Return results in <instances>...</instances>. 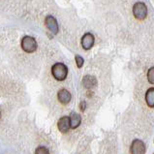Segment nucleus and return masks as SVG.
<instances>
[{"label":"nucleus","instance_id":"obj_14","mask_svg":"<svg viewBox=\"0 0 154 154\" xmlns=\"http://www.w3.org/2000/svg\"><path fill=\"white\" fill-rule=\"evenodd\" d=\"M75 59H76V64L79 68H82L83 63H85V60H83V58L81 56V55H76V57H75Z\"/></svg>","mask_w":154,"mask_h":154},{"label":"nucleus","instance_id":"obj_7","mask_svg":"<svg viewBox=\"0 0 154 154\" xmlns=\"http://www.w3.org/2000/svg\"><path fill=\"white\" fill-rule=\"evenodd\" d=\"M82 85L85 88L91 90L95 88L96 85H97V80H96L95 77L91 76V75H86L82 79Z\"/></svg>","mask_w":154,"mask_h":154},{"label":"nucleus","instance_id":"obj_15","mask_svg":"<svg viewBox=\"0 0 154 154\" xmlns=\"http://www.w3.org/2000/svg\"><path fill=\"white\" fill-rule=\"evenodd\" d=\"M81 109L82 112H85V108H86V103L85 102V101H82V102H81Z\"/></svg>","mask_w":154,"mask_h":154},{"label":"nucleus","instance_id":"obj_13","mask_svg":"<svg viewBox=\"0 0 154 154\" xmlns=\"http://www.w3.org/2000/svg\"><path fill=\"white\" fill-rule=\"evenodd\" d=\"M35 154H50V151L45 146H39L35 150Z\"/></svg>","mask_w":154,"mask_h":154},{"label":"nucleus","instance_id":"obj_9","mask_svg":"<svg viewBox=\"0 0 154 154\" xmlns=\"http://www.w3.org/2000/svg\"><path fill=\"white\" fill-rule=\"evenodd\" d=\"M57 127H58V130L61 133H67V132L71 129V126H70V118L69 116H63L61 117L60 119L57 122Z\"/></svg>","mask_w":154,"mask_h":154},{"label":"nucleus","instance_id":"obj_11","mask_svg":"<svg viewBox=\"0 0 154 154\" xmlns=\"http://www.w3.org/2000/svg\"><path fill=\"white\" fill-rule=\"evenodd\" d=\"M146 101L148 107L154 108V88H149L146 93Z\"/></svg>","mask_w":154,"mask_h":154},{"label":"nucleus","instance_id":"obj_6","mask_svg":"<svg viewBox=\"0 0 154 154\" xmlns=\"http://www.w3.org/2000/svg\"><path fill=\"white\" fill-rule=\"evenodd\" d=\"M46 26L48 27V29L52 34H57L58 33V23H57V20L55 17H54L52 16H48L46 17Z\"/></svg>","mask_w":154,"mask_h":154},{"label":"nucleus","instance_id":"obj_3","mask_svg":"<svg viewBox=\"0 0 154 154\" xmlns=\"http://www.w3.org/2000/svg\"><path fill=\"white\" fill-rule=\"evenodd\" d=\"M133 15L137 20H143L147 17V7L143 2H137L133 6Z\"/></svg>","mask_w":154,"mask_h":154},{"label":"nucleus","instance_id":"obj_2","mask_svg":"<svg viewBox=\"0 0 154 154\" xmlns=\"http://www.w3.org/2000/svg\"><path fill=\"white\" fill-rule=\"evenodd\" d=\"M37 42L36 40L31 37V36H24L21 39V49H23L25 52H28V54H31L37 50Z\"/></svg>","mask_w":154,"mask_h":154},{"label":"nucleus","instance_id":"obj_12","mask_svg":"<svg viewBox=\"0 0 154 154\" xmlns=\"http://www.w3.org/2000/svg\"><path fill=\"white\" fill-rule=\"evenodd\" d=\"M147 80L148 82L151 83V85H153L154 83V68L151 67L150 69L148 70L147 72Z\"/></svg>","mask_w":154,"mask_h":154},{"label":"nucleus","instance_id":"obj_16","mask_svg":"<svg viewBox=\"0 0 154 154\" xmlns=\"http://www.w3.org/2000/svg\"><path fill=\"white\" fill-rule=\"evenodd\" d=\"M0 118H1V111H0Z\"/></svg>","mask_w":154,"mask_h":154},{"label":"nucleus","instance_id":"obj_4","mask_svg":"<svg viewBox=\"0 0 154 154\" xmlns=\"http://www.w3.org/2000/svg\"><path fill=\"white\" fill-rule=\"evenodd\" d=\"M82 47L83 50L85 51H89L92 49V47L94 46L95 44V39L94 36L91 33H85L82 38Z\"/></svg>","mask_w":154,"mask_h":154},{"label":"nucleus","instance_id":"obj_1","mask_svg":"<svg viewBox=\"0 0 154 154\" xmlns=\"http://www.w3.org/2000/svg\"><path fill=\"white\" fill-rule=\"evenodd\" d=\"M51 74L55 80L62 82L65 80L68 75V68L65 64L61 63V62L55 63L51 67Z\"/></svg>","mask_w":154,"mask_h":154},{"label":"nucleus","instance_id":"obj_8","mask_svg":"<svg viewBox=\"0 0 154 154\" xmlns=\"http://www.w3.org/2000/svg\"><path fill=\"white\" fill-rule=\"evenodd\" d=\"M57 99L62 105H67L71 102L72 95L67 89H60L57 93Z\"/></svg>","mask_w":154,"mask_h":154},{"label":"nucleus","instance_id":"obj_10","mask_svg":"<svg viewBox=\"0 0 154 154\" xmlns=\"http://www.w3.org/2000/svg\"><path fill=\"white\" fill-rule=\"evenodd\" d=\"M69 118H70V126H71L72 129H76L81 125L82 117H81V116L79 113L73 112Z\"/></svg>","mask_w":154,"mask_h":154},{"label":"nucleus","instance_id":"obj_5","mask_svg":"<svg viewBox=\"0 0 154 154\" xmlns=\"http://www.w3.org/2000/svg\"><path fill=\"white\" fill-rule=\"evenodd\" d=\"M146 146L140 140H134L131 144V154H144Z\"/></svg>","mask_w":154,"mask_h":154}]
</instances>
